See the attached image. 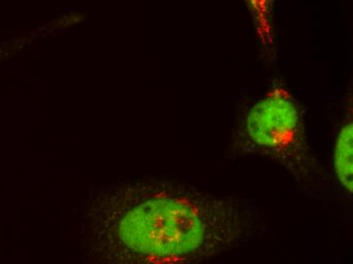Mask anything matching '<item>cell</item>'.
Returning <instances> with one entry per match:
<instances>
[{
	"instance_id": "1",
	"label": "cell",
	"mask_w": 353,
	"mask_h": 264,
	"mask_svg": "<svg viewBox=\"0 0 353 264\" xmlns=\"http://www.w3.org/2000/svg\"><path fill=\"white\" fill-rule=\"evenodd\" d=\"M79 240L109 263H200L266 227L250 203L178 180L122 182L73 210Z\"/></svg>"
},
{
	"instance_id": "4",
	"label": "cell",
	"mask_w": 353,
	"mask_h": 264,
	"mask_svg": "<svg viewBox=\"0 0 353 264\" xmlns=\"http://www.w3.org/2000/svg\"><path fill=\"white\" fill-rule=\"evenodd\" d=\"M258 37L264 45L272 44L274 0H244Z\"/></svg>"
},
{
	"instance_id": "5",
	"label": "cell",
	"mask_w": 353,
	"mask_h": 264,
	"mask_svg": "<svg viewBox=\"0 0 353 264\" xmlns=\"http://www.w3.org/2000/svg\"><path fill=\"white\" fill-rule=\"evenodd\" d=\"M8 51H10L8 47H0V59H1L4 55L8 54Z\"/></svg>"
},
{
	"instance_id": "3",
	"label": "cell",
	"mask_w": 353,
	"mask_h": 264,
	"mask_svg": "<svg viewBox=\"0 0 353 264\" xmlns=\"http://www.w3.org/2000/svg\"><path fill=\"white\" fill-rule=\"evenodd\" d=\"M334 166L338 179L350 195L353 191L352 108L348 111L338 133L334 151Z\"/></svg>"
},
{
	"instance_id": "2",
	"label": "cell",
	"mask_w": 353,
	"mask_h": 264,
	"mask_svg": "<svg viewBox=\"0 0 353 264\" xmlns=\"http://www.w3.org/2000/svg\"><path fill=\"white\" fill-rule=\"evenodd\" d=\"M238 143L245 152L276 161L299 179L317 171L300 105L283 87L267 92L248 111Z\"/></svg>"
}]
</instances>
